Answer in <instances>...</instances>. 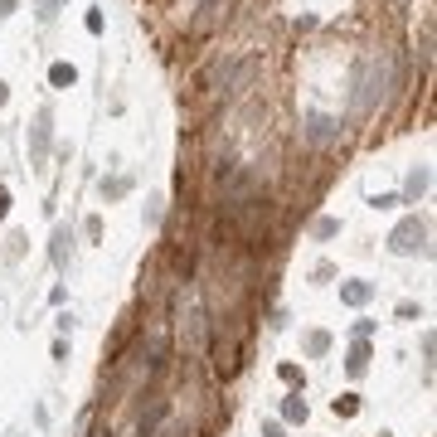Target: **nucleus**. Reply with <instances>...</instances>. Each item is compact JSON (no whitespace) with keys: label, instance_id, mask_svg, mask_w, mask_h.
Segmentation results:
<instances>
[{"label":"nucleus","instance_id":"1","mask_svg":"<svg viewBox=\"0 0 437 437\" xmlns=\"http://www.w3.org/2000/svg\"><path fill=\"white\" fill-rule=\"evenodd\" d=\"M248 331H253V325H248V316L243 311H234V316H218V331H214V340H209V374L214 379H224V384H229V379L243 369V355H248Z\"/></svg>","mask_w":437,"mask_h":437},{"label":"nucleus","instance_id":"2","mask_svg":"<svg viewBox=\"0 0 437 437\" xmlns=\"http://www.w3.org/2000/svg\"><path fill=\"white\" fill-rule=\"evenodd\" d=\"M229 10H234V0H204V5H199V15H195V25H190V44L209 39L218 25L229 20Z\"/></svg>","mask_w":437,"mask_h":437},{"label":"nucleus","instance_id":"3","mask_svg":"<svg viewBox=\"0 0 437 437\" xmlns=\"http://www.w3.org/2000/svg\"><path fill=\"white\" fill-rule=\"evenodd\" d=\"M389 248L394 253H427V224L423 218H403L394 229V238H389Z\"/></svg>","mask_w":437,"mask_h":437},{"label":"nucleus","instance_id":"4","mask_svg":"<svg viewBox=\"0 0 437 437\" xmlns=\"http://www.w3.org/2000/svg\"><path fill=\"white\" fill-rule=\"evenodd\" d=\"M369 297H374L369 282H345V287H340V301H350V306H364Z\"/></svg>","mask_w":437,"mask_h":437},{"label":"nucleus","instance_id":"5","mask_svg":"<svg viewBox=\"0 0 437 437\" xmlns=\"http://www.w3.org/2000/svg\"><path fill=\"white\" fill-rule=\"evenodd\" d=\"M345 369H350V374H364V369H369V345H364V340H355V345H350Z\"/></svg>","mask_w":437,"mask_h":437},{"label":"nucleus","instance_id":"6","mask_svg":"<svg viewBox=\"0 0 437 437\" xmlns=\"http://www.w3.org/2000/svg\"><path fill=\"white\" fill-rule=\"evenodd\" d=\"M49 83H53V88H73V83H78V68H73V64H53V68H49Z\"/></svg>","mask_w":437,"mask_h":437},{"label":"nucleus","instance_id":"7","mask_svg":"<svg viewBox=\"0 0 437 437\" xmlns=\"http://www.w3.org/2000/svg\"><path fill=\"white\" fill-rule=\"evenodd\" d=\"M282 418H287V423H306V399H301V394H292V399L282 403Z\"/></svg>","mask_w":437,"mask_h":437},{"label":"nucleus","instance_id":"8","mask_svg":"<svg viewBox=\"0 0 437 437\" xmlns=\"http://www.w3.org/2000/svg\"><path fill=\"white\" fill-rule=\"evenodd\" d=\"M68 243H73V238H68V229H59V234H53V262H59V267L68 262Z\"/></svg>","mask_w":437,"mask_h":437},{"label":"nucleus","instance_id":"9","mask_svg":"<svg viewBox=\"0 0 437 437\" xmlns=\"http://www.w3.org/2000/svg\"><path fill=\"white\" fill-rule=\"evenodd\" d=\"M325 350H331V336H325V331H311V336H306V355H325Z\"/></svg>","mask_w":437,"mask_h":437},{"label":"nucleus","instance_id":"10","mask_svg":"<svg viewBox=\"0 0 437 437\" xmlns=\"http://www.w3.org/2000/svg\"><path fill=\"white\" fill-rule=\"evenodd\" d=\"M336 413H340V418H355V413H360V394H340V399H336Z\"/></svg>","mask_w":437,"mask_h":437},{"label":"nucleus","instance_id":"11","mask_svg":"<svg viewBox=\"0 0 437 437\" xmlns=\"http://www.w3.org/2000/svg\"><path fill=\"white\" fill-rule=\"evenodd\" d=\"M423 190H427V171H413V175H408V195H403V199H418Z\"/></svg>","mask_w":437,"mask_h":437},{"label":"nucleus","instance_id":"12","mask_svg":"<svg viewBox=\"0 0 437 437\" xmlns=\"http://www.w3.org/2000/svg\"><path fill=\"white\" fill-rule=\"evenodd\" d=\"M44 146H49V117H39L34 127V155H44Z\"/></svg>","mask_w":437,"mask_h":437},{"label":"nucleus","instance_id":"13","mask_svg":"<svg viewBox=\"0 0 437 437\" xmlns=\"http://www.w3.org/2000/svg\"><path fill=\"white\" fill-rule=\"evenodd\" d=\"M132 190V180H102V195L107 199H117V195H127Z\"/></svg>","mask_w":437,"mask_h":437},{"label":"nucleus","instance_id":"14","mask_svg":"<svg viewBox=\"0 0 437 437\" xmlns=\"http://www.w3.org/2000/svg\"><path fill=\"white\" fill-rule=\"evenodd\" d=\"M316 234H321V238H336L340 224H336V218H316Z\"/></svg>","mask_w":437,"mask_h":437},{"label":"nucleus","instance_id":"15","mask_svg":"<svg viewBox=\"0 0 437 437\" xmlns=\"http://www.w3.org/2000/svg\"><path fill=\"white\" fill-rule=\"evenodd\" d=\"M83 25H88V34H102V10H88V20H83Z\"/></svg>","mask_w":437,"mask_h":437},{"label":"nucleus","instance_id":"16","mask_svg":"<svg viewBox=\"0 0 437 437\" xmlns=\"http://www.w3.org/2000/svg\"><path fill=\"white\" fill-rule=\"evenodd\" d=\"M10 214V195H5V185H0V218Z\"/></svg>","mask_w":437,"mask_h":437},{"label":"nucleus","instance_id":"17","mask_svg":"<svg viewBox=\"0 0 437 437\" xmlns=\"http://www.w3.org/2000/svg\"><path fill=\"white\" fill-rule=\"evenodd\" d=\"M53 5H59V0H39V15H53Z\"/></svg>","mask_w":437,"mask_h":437},{"label":"nucleus","instance_id":"18","mask_svg":"<svg viewBox=\"0 0 437 437\" xmlns=\"http://www.w3.org/2000/svg\"><path fill=\"white\" fill-rule=\"evenodd\" d=\"M262 437H282V427H277V423H267V427H262Z\"/></svg>","mask_w":437,"mask_h":437},{"label":"nucleus","instance_id":"19","mask_svg":"<svg viewBox=\"0 0 437 437\" xmlns=\"http://www.w3.org/2000/svg\"><path fill=\"white\" fill-rule=\"evenodd\" d=\"M15 10V0H0V15H10Z\"/></svg>","mask_w":437,"mask_h":437},{"label":"nucleus","instance_id":"20","mask_svg":"<svg viewBox=\"0 0 437 437\" xmlns=\"http://www.w3.org/2000/svg\"><path fill=\"white\" fill-rule=\"evenodd\" d=\"M5 97H10V88H5V83H0V107H5Z\"/></svg>","mask_w":437,"mask_h":437}]
</instances>
